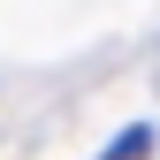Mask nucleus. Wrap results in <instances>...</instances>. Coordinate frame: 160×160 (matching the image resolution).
<instances>
[{"label":"nucleus","mask_w":160,"mask_h":160,"mask_svg":"<svg viewBox=\"0 0 160 160\" xmlns=\"http://www.w3.org/2000/svg\"><path fill=\"white\" fill-rule=\"evenodd\" d=\"M145 152H152V130H145V122H130V130L114 137V145L99 152V160H145Z\"/></svg>","instance_id":"f257e3e1"}]
</instances>
